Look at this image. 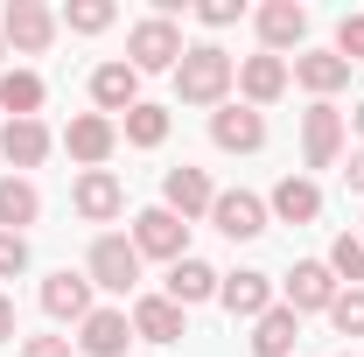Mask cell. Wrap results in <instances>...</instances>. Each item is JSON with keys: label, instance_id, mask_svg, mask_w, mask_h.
Here are the masks:
<instances>
[{"label": "cell", "instance_id": "1", "mask_svg": "<svg viewBox=\"0 0 364 357\" xmlns=\"http://www.w3.org/2000/svg\"><path fill=\"white\" fill-rule=\"evenodd\" d=\"M238 85V63L218 43H189L176 63V98L182 105H225V91Z\"/></svg>", "mask_w": 364, "mask_h": 357}, {"label": "cell", "instance_id": "2", "mask_svg": "<svg viewBox=\"0 0 364 357\" xmlns=\"http://www.w3.org/2000/svg\"><path fill=\"white\" fill-rule=\"evenodd\" d=\"M85 280H91V287H105V294H127V287H140V252H134V238H119V231L91 238Z\"/></svg>", "mask_w": 364, "mask_h": 357}, {"label": "cell", "instance_id": "3", "mask_svg": "<svg viewBox=\"0 0 364 357\" xmlns=\"http://www.w3.org/2000/svg\"><path fill=\"white\" fill-rule=\"evenodd\" d=\"M182 28L176 21H161V14H147V21H134V36H127V56H134V70L147 78V70H176L182 63Z\"/></svg>", "mask_w": 364, "mask_h": 357}, {"label": "cell", "instance_id": "4", "mask_svg": "<svg viewBox=\"0 0 364 357\" xmlns=\"http://www.w3.org/2000/svg\"><path fill=\"white\" fill-rule=\"evenodd\" d=\"M134 252L140 260H189V224L176 218V211H140L134 218Z\"/></svg>", "mask_w": 364, "mask_h": 357}, {"label": "cell", "instance_id": "5", "mask_svg": "<svg viewBox=\"0 0 364 357\" xmlns=\"http://www.w3.org/2000/svg\"><path fill=\"white\" fill-rule=\"evenodd\" d=\"M0 43H14L21 56H43V49L56 43V14H49L43 0H14L7 21H0Z\"/></svg>", "mask_w": 364, "mask_h": 357}, {"label": "cell", "instance_id": "6", "mask_svg": "<svg viewBox=\"0 0 364 357\" xmlns=\"http://www.w3.org/2000/svg\"><path fill=\"white\" fill-rule=\"evenodd\" d=\"M210 140H218L225 154H259V147H267V112H252V105H218V112H210Z\"/></svg>", "mask_w": 364, "mask_h": 357}, {"label": "cell", "instance_id": "7", "mask_svg": "<svg viewBox=\"0 0 364 357\" xmlns=\"http://www.w3.org/2000/svg\"><path fill=\"white\" fill-rule=\"evenodd\" d=\"M301 154H309V169H336V154H343V112L329 98H316L301 119Z\"/></svg>", "mask_w": 364, "mask_h": 357}, {"label": "cell", "instance_id": "8", "mask_svg": "<svg viewBox=\"0 0 364 357\" xmlns=\"http://www.w3.org/2000/svg\"><path fill=\"white\" fill-rule=\"evenodd\" d=\"M210 203H218V189H210L203 169H168V176H161V211H176L182 224L210 218Z\"/></svg>", "mask_w": 364, "mask_h": 357}, {"label": "cell", "instance_id": "9", "mask_svg": "<svg viewBox=\"0 0 364 357\" xmlns=\"http://www.w3.org/2000/svg\"><path fill=\"white\" fill-rule=\"evenodd\" d=\"M63 147H70V161L105 169V161H112V147H119V127H112L105 112H77V119H70V134H63Z\"/></svg>", "mask_w": 364, "mask_h": 357}, {"label": "cell", "instance_id": "10", "mask_svg": "<svg viewBox=\"0 0 364 357\" xmlns=\"http://www.w3.org/2000/svg\"><path fill=\"white\" fill-rule=\"evenodd\" d=\"M77 343H85V357H127V343H134V315H127V309H91L85 322H77Z\"/></svg>", "mask_w": 364, "mask_h": 357}, {"label": "cell", "instance_id": "11", "mask_svg": "<svg viewBox=\"0 0 364 357\" xmlns=\"http://www.w3.org/2000/svg\"><path fill=\"white\" fill-rule=\"evenodd\" d=\"M210 224H218L225 238H259V231H267V203H259L252 189H218Z\"/></svg>", "mask_w": 364, "mask_h": 357}, {"label": "cell", "instance_id": "12", "mask_svg": "<svg viewBox=\"0 0 364 357\" xmlns=\"http://www.w3.org/2000/svg\"><path fill=\"white\" fill-rule=\"evenodd\" d=\"M301 36H309V7L301 0H267L259 7V43H267V56L301 49Z\"/></svg>", "mask_w": 364, "mask_h": 357}, {"label": "cell", "instance_id": "13", "mask_svg": "<svg viewBox=\"0 0 364 357\" xmlns=\"http://www.w3.org/2000/svg\"><path fill=\"white\" fill-rule=\"evenodd\" d=\"M336 302V273H329V260H301V267L287 273V309L294 315H316Z\"/></svg>", "mask_w": 364, "mask_h": 357}, {"label": "cell", "instance_id": "14", "mask_svg": "<svg viewBox=\"0 0 364 357\" xmlns=\"http://www.w3.org/2000/svg\"><path fill=\"white\" fill-rule=\"evenodd\" d=\"M119 211H127V189H119V176H112V169H85V176H77V218L112 224Z\"/></svg>", "mask_w": 364, "mask_h": 357}, {"label": "cell", "instance_id": "15", "mask_svg": "<svg viewBox=\"0 0 364 357\" xmlns=\"http://www.w3.org/2000/svg\"><path fill=\"white\" fill-rule=\"evenodd\" d=\"M287 78H294V70H287V56H245V63H238V91H245V105H252V112L273 105V98L287 91Z\"/></svg>", "mask_w": 364, "mask_h": 357}, {"label": "cell", "instance_id": "16", "mask_svg": "<svg viewBox=\"0 0 364 357\" xmlns=\"http://www.w3.org/2000/svg\"><path fill=\"white\" fill-rule=\"evenodd\" d=\"M218 302H225L231 315H245V322H259V315L273 309V280H267V273H252V267H245V273H225V280H218Z\"/></svg>", "mask_w": 364, "mask_h": 357}, {"label": "cell", "instance_id": "17", "mask_svg": "<svg viewBox=\"0 0 364 357\" xmlns=\"http://www.w3.org/2000/svg\"><path fill=\"white\" fill-rule=\"evenodd\" d=\"M294 343H301V315L287 309V302H273L252 322V357H294Z\"/></svg>", "mask_w": 364, "mask_h": 357}, {"label": "cell", "instance_id": "18", "mask_svg": "<svg viewBox=\"0 0 364 357\" xmlns=\"http://www.w3.org/2000/svg\"><path fill=\"white\" fill-rule=\"evenodd\" d=\"M91 98H98V112H134L140 105V70L134 63H98L91 70Z\"/></svg>", "mask_w": 364, "mask_h": 357}, {"label": "cell", "instance_id": "19", "mask_svg": "<svg viewBox=\"0 0 364 357\" xmlns=\"http://www.w3.org/2000/svg\"><path fill=\"white\" fill-rule=\"evenodd\" d=\"M294 85L316 91V98H329V91L350 85V63H343L336 49H301V56H294Z\"/></svg>", "mask_w": 364, "mask_h": 357}, {"label": "cell", "instance_id": "20", "mask_svg": "<svg viewBox=\"0 0 364 357\" xmlns=\"http://www.w3.org/2000/svg\"><path fill=\"white\" fill-rule=\"evenodd\" d=\"M43 309L56 315V322H85V315H91V280L70 273V267L49 273V280H43Z\"/></svg>", "mask_w": 364, "mask_h": 357}, {"label": "cell", "instance_id": "21", "mask_svg": "<svg viewBox=\"0 0 364 357\" xmlns=\"http://www.w3.org/2000/svg\"><path fill=\"white\" fill-rule=\"evenodd\" d=\"M0 154H7V169H36L49 154V127L43 119H7L0 127Z\"/></svg>", "mask_w": 364, "mask_h": 357}, {"label": "cell", "instance_id": "22", "mask_svg": "<svg viewBox=\"0 0 364 357\" xmlns=\"http://www.w3.org/2000/svg\"><path fill=\"white\" fill-rule=\"evenodd\" d=\"M267 211H273L280 224H316V218H322V189H316L309 176H287L280 189H273V203H267Z\"/></svg>", "mask_w": 364, "mask_h": 357}, {"label": "cell", "instance_id": "23", "mask_svg": "<svg viewBox=\"0 0 364 357\" xmlns=\"http://www.w3.org/2000/svg\"><path fill=\"white\" fill-rule=\"evenodd\" d=\"M218 280H225V273L203 267V260H176V267H168V302H176V309H196V302L218 294Z\"/></svg>", "mask_w": 364, "mask_h": 357}, {"label": "cell", "instance_id": "24", "mask_svg": "<svg viewBox=\"0 0 364 357\" xmlns=\"http://www.w3.org/2000/svg\"><path fill=\"white\" fill-rule=\"evenodd\" d=\"M134 336L140 343H182V309L168 302V294H147L134 309Z\"/></svg>", "mask_w": 364, "mask_h": 357}, {"label": "cell", "instance_id": "25", "mask_svg": "<svg viewBox=\"0 0 364 357\" xmlns=\"http://www.w3.org/2000/svg\"><path fill=\"white\" fill-rule=\"evenodd\" d=\"M43 218V196L28 176H0V231H21V224Z\"/></svg>", "mask_w": 364, "mask_h": 357}, {"label": "cell", "instance_id": "26", "mask_svg": "<svg viewBox=\"0 0 364 357\" xmlns=\"http://www.w3.org/2000/svg\"><path fill=\"white\" fill-rule=\"evenodd\" d=\"M0 112L36 119V112H43V78H36V70H0Z\"/></svg>", "mask_w": 364, "mask_h": 357}, {"label": "cell", "instance_id": "27", "mask_svg": "<svg viewBox=\"0 0 364 357\" xmlns=\"http://www.w3.org/2000/svg\"><path fill=\"white\" fill-rule=\"evenodd\" d=\"M127 140H134V147H161V140H168V112H161V105H134V112H127Z\"/></svg>", "mask_w": 364, "mask_h": 357}, {"label": "cell", "instance_id": "28", "mask_svg": "<svg viewBox=\"0 0 364 357\" xmlns=\"http://www.w3.org/2000/svg\"><path fill=\"white\" fill-rule=\"evenodd\" d=\"M329 273H336V280H350V287H364V238L343 231V238L329 245Z\"/></svg>", "mask_w": 364, "mask_h": 357}, {"label": "cell", "instance_id": "29", "mask_svg": "<svg viewBox=\"0 0 364 357\" xmlns=\"http://www.w3.org/2000/svg\"><path fill=\"white\" fill-rule=\"evenodd\" d=\"M63 21H70L77 36H105V28H112V0H70Z\"/></svg>", "mask_w": 364, "mask_h": 357}, {"label": "cell", "instance_id": "30", "mask_svg": "<svg viewBox=\"0 0 364 357\" xmlns=\"http://www.w3.org/2000/svg\"><path fill=\"white\" fill-rule=\"evenodd\" d=\"M329 322H336V336H364V287L336 294V302H329Z\"/></svg>", "mask_w": 364, "mask_h": 357}, {"label": "cell", "instance_id": "31", "mask_svg": "<svg viewBox=\"0 0 364 357\" xmlns=\"http://www.w3.org/2000/svg\"><path fill=\"white\" fill-rule=\"evenodd\" d=\"M336 56L343 63H364V14H343L336 21Z\"/></svg>", "mask_w": 364, "mask_h": 357}, {"label": "cell", "instance_id": "32", "mask_svg": "<svg viewBox=\"0 0 364 357\" xmlns=\"http://www.w3.org/2000/svg\"><path fill=\"white\" fill-rule=\"evenodd\" d=\"M14 273H28V238L21 231H0V280H14Z\"/></svg>", "mask_w": 364, "mask_h": 357}, {"label": "cell", "instance_id": "33", "mask_svg": "<svg viewBox=\"0 0 364 357\" xmlns=\"http://www.w3.org/2000/svg\"><path fill=\"white\" fill-rule=\"evenodd\" d=\"M196 14H203V28H231V21H238L245 7H238V0H203Z\"/></svg>", "mask_w": 364, "mask_h": 357}, {"label": "cell", "instance_id": "34", "mask_svg": "<svg viewBox=\"0 0 364 357\" xmlns=\"http://www.w3.org/2000/svg\"><path fill=\"white\" fill-rule=\"evenodd\" d=\"M21 357H70V343H63V336H28Z\"/></svg>", "mask_w": 364, "mask_h": 357}, {"label": "cell", "instance_id": "35", "mask_svg": "<svg viewBox=\"0 0 364 357\" xmlns=\"http://www.w3.org/2000/svg\"><path fill=\"white\" fill-rule=\"evenodd\" d=\"M7 336H14V302L0 294V343H7Z\"/></svg>", "mask_w": 364, "mask_h": 357}, {"label": "cell", "instance_id": "36", "mask_svg": "<svg viewBox=\"0 0 364 357\" xmlns=\"http://www.w3.org/2000/svg\"><path fill=\"white\" fill-rule=\"evenodd\" d=\"M343 176H350V189L364 196V154H350V169H343Z\"/></svg>", "mask_w": 364, "mask_h": 357}, {"label": "cell", "instance_id": "37", "mask_svg": "<svg viewBox=\"0 0 364 357\" xmlns=\"http://www.w3.org/2000/svg\"><path fill=\"white\" fill-rule=\"evenodd\" d=\"M350 127H358V134H364V105H358V112H350Z\"/></svg>", "mask_w": 364, "mask_h": 357}, {"label": "cell", "instance_id": "38", "mask_svg": "<svg viewBox=\"0 0 364 357\" xmlns=\"http://www.w3.org/2000/svg\"><path fill=\"white\" fill-rule=\"evenodd\" d=\"M0 49H7V43H0Z\"/></svg>", "mask_w": 364, "mask_h": 357}, {"label": "cell", "instance_id": "39", "mask_svg": "<svg viewBox=\"0 0 364 357\" xmlns=\"http://www.w3.org/2000/svg\"><path fill=\"white\" fill-rule=\"evenodd\" d=\"M343 357H350V351H343Z\"/></svg>", "mask_w": 364, "mask_h": 357}, {"label": "cell", "instance_id": "40", "mask_svg": "<svg viewBox=\"0 0 364 357\" xmlns=\"http://www.w3.org/2000/svg\"><path fill=\"white\" fill-rule=\"evenodd\" d=\"M358 238H364V231H358Z\"/></svg>", "mask_w": 364, "mask_h": 357}]
</instances>
